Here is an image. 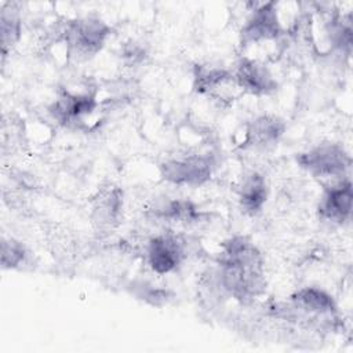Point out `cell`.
<instances>
[{
	"instance_id": "cell-13",
	"label": "cell",
	"mask_w": 353,
	"mask_h": 353,
	"mask_svg": "<svg viewBox=\"0 0 353 353\" xmlns=\"http://www.w3.org/2000/svg\"><path fill=\"white\" fill-rule=\"evenodd\" d=\"M268 194L269 189L265 176L256 171H251L243 176L237 190L240 208L245 214L254 216L262 211Z\"/></svg>"
},
{
	"instance_id": "cell-5",
	"label": "cell",
	"mask_w": 353,
	"mask_h": 353,
	"mask_svg": "<svg viewBox=\"0 0 353 353\" xmlns=\"http://www.w3.org/2000/svg\"><path fill=\"white\" fill-rule=\"evenodd\" d=\"M276 1L259 3L251 10L240 32L241 47L277 40L283 33Z\"/></svg>"
},
{
	"instance_id": "cell-1",
	"label": "cell",
	"mask_w": 353,
	"mask_h": 353,
	"mask_svg": "<svg viewBox=\"0 0 353 353\" xmlns=\"http://www.w3.org/2000/svg\"><path fill=\"white\" fill-rule=\"evenodd\" d=\"M218 284L229 296L247 303L265 292V261L245 236L228 239L218 255Z\"/></svg>"
},
{
	"instance_id": "cell-2",
	"label": "cell",
	"mask_w": 353,
	"mask_h": 353,
	"mask_svg": "<svg viewBox=\"0 0 353 353\" xmlns=\"http://www.w3.org/2000/svg\"><path fill=\"white\" fill-rule=\"evenodd\" d=\"M110 36V26L99 17H80L69 21L63 39L68 54L77 62L94 58Z\"/></svg>"
},
{
	"instance_id": "cell-8",
	"label": "cell",
	"mask_w": 353,
	"mask_h": 353,
	"mask_svg": "<svg viewBox=\"0 0 353 353\" xmlns=\"http://www.w3.org/2000/svg\"><path fill=\"white\" fill-rule=\"evenodd\" d=\"M185 258L183 241L171 233L152 237L146 247V259L157 274H168L176 270Z\"/></svg>"
},
{
	"instance_id": "cell-16",
	"label": "cell",
	"mask_w": 353,
	"mask_h": 353,
	"mask_svg": "<svg viewBox=\"0 0 353 353\" xmlns=\"http://www.w3.org/2000/svg\"><path fill=\"white\" fill-rule=\"evenodd\" d=\"M0 15V28H1V50L3 55H6L7 50L14 47L22 33V21L19 15V10L15 3H4L1 6Z\"/></svg>"
},
{
	"instance_id": "cell-17",
	"label": "cell",
	"mask_w": 353,
	"mask_h": 353,
	"mask_svg": "<svg viewBox=\"0 0 353 353\" xmlns=\"http://www.w3.org/2000/svg\"><path fill=\"white\" fill-rule=\"evenodd\" d=\"M28 256L26 247L14 237L1 239V268L3 269H17L19 268Z\"/></svg>"
},
{
	"instance_id": "cell-3",
	"label": "cell",
	"mask_w": 353,
	"mask_h": 353,
	"mask_svg": "<svg viewBox=\"0 0 353 353\" xmlns=\"http://www.w3.org/2000/svg\"><path fill=\"white\" fill-rule=\"evenodd\" d=\"M296 163L312 176L332 183L347 176L352 157L341 143L324 142L301 152L296 156Z\"/></svg>"
},
{
	"instance_id": "cell-4",
	"label": "cell",
	"mask_w": 353,
	"mask_h": 353,
	"mask_svg": "<svg viewBox=\"0 0 353 353\" xmlns=\"http://www.w3.org/2000/svg\"><path fill=\"white\" fill-rule=\"evenodd\" d=\"M212 172L214 161L208 154L203 153L171 157L160 164L161 178L176 186H201L211 179Z\"/></svg>"
},
{
	"instance_id": "cell-11",
	"label": "cell",
	"mask_w": 353,
	"mask_h": 353,
	"mask_svg": "<svg viewBox=\"0 0 353 353\" xmlns=\"http://www.w3.org/2000/svg\"><path fill=\"white\" fill-rule=\"evenodd\" d=\"M123 210V192L116 188H106L99 192L91 205L92 223L99 230L112 229L117 225Z\"/></svg>"
},
{
	"instance_id": "cell-14",
	"label": "cell",
	"mask_w": 353,
	"mask_h": 353,
	"mask_svg": "<svg viewBox=\"0 0 353 353\" xmlns=\"http://www.w3.org/2000/svg\"><path fill=\"white\" fill-rule=\"evenodd\" d=\"M232 81H234L233 72L222 66L197 65L193 73V88L199 94H216Z\"/></svg>"
},
{
	"instance_id": "cell-7",
	"label": "cell",
	"mask_w": 353,
	"mask_h": 353,
	"mask_svg": "<svg viewBox=\"0 0 353 353\" xmlns=\"http://www.w3.org/2000/svg\"><path fill=\"white\" fill-rule=\"evenodd\" d=\"M353 189L350 178L346 176L328 183L319 200V216L334 225H343L352 216Z\"/></svg>"
},
{
	"instance_id": "cell-9",
	"label": "cell",
	"mask_w": 353,
	"mask_h": 353,
	"mask_svg": "<svg viewBox=\"0 0 353 353\" xmlns=\"http://www.w3.org/2000/svg\"><path fill=\"white\" fill-rule=\"evenodd\" d=\"M98 102L91 92H73L62 90L48 108L51 116L62 125H77L91 116Z\"/></svg>"
},
{
	"instance_id": "cell-15",
	"label": "cell",
	"mask_w": 353,
	"mask_h": 353,
	"mask_svg": "<svg viewBox=\"0 0 353 353\" xmlns=\"http://www.w3.org/2000/svg\"><path fill=\"white\" fill-rule=\"evenodd\" d=\"M154 218L164 222H192L197 218V208L190 200L182 199H163L152 207Z\"/></svg>"
},
{
	"instance_id": "cell-12",
	"label": "cell",
	"mask_w": 353,
	"mask_h": 353,
	"mask_svg": "<svg viewBox=\"0 0 353 353\" xmlns=\"http://www.w3.org/2000/svg\"><path fill=\"white\" fill-rule=\"evenodd\" d=\"M292 306L306 314L334 316L338 312L334 296L320 287H302L291 295Z\"/></svg>"
},
{
	"instance_id": "cell-6",
	"label": "cell",
	"mask_w": 353,
	"mask_h": 353,
	"mask_svg": "<svg viewBox=\"0 0 353 353\" xmlns=\"http://www.w3.org/2000/svg\"><path fill=\"white\" fill-rule=\"evenodd\" d=\"M233 79L239 88L256 97L272 95L279 88V83L266 63L251 57L240 58Z\"/></svg>"
},
{
	"instance_id": "cell-10",
	"label": "cell",
	"mask_w": 353,
	"mask_h": 353,
	"mask_svg": "<svg viewBox=\"0 0 353 353\" xmlns=\"http://www.w3.org/2000/svg\"><path fill=\"white\" fill-rule=\"evenodd\" d=\"M285 132V123L274 114H261L254 117L245 128L244 143L258 150L274 148Z\"/></svg>"
}]
</instances>
